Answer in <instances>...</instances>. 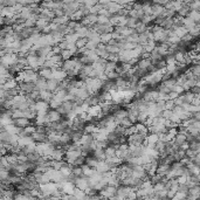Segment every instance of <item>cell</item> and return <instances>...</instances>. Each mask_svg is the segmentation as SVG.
I'll use <instances>...</instances> for the list:
<instances>
[{
    "label": "cell",
    "mask_w": 200,
    "mask_h": 200,
    "mask_svg": "<svg viewBox=\"0 0 200 200\" xmlns=\"http://www.w3.org/2000/svg\"><path fill=\"white\" fill-rule=\"evenodd\" d=\"M113 167H116V166L110 165L109 163H107V161L104 160V161H98L97 166L95 167V171H96L97 173L104 174V173H107V172H110V170H111Z\"/></svg>",
    "instance_id": "cell-1"
},
{
    "label": "cell",
    "mask_w": 200,
    "mask_h": 200,
    "mask_svg": "<svg viewBox=\"0 0 200 200\" xmlns=\"http://www.w3.org/2000/svg\"><path fill=\"white\" fill-rule=\"evenodd\" d=\"M79 61L76 57H73V59H70V60H67V61H63L62 63H61V69L63 70V72H70V70H73L75 66H76V63H77Z\"/></svg>",
    "instance_id": "cell-2"
},
{
    "label": "cell",
    "mask_w": 200,
    "mask_h": 200,
    "mask_svg": "<svg viewBox=\"0 0 200 200\" xmlns=\"http://www.w3.org/2000/svg\"><path fill=\"white\" fill-rule=\"evenodd\" d=\"M74 186L75 188H79L81 191H86L88 188V178L86 177H80V178H76V179L74 180Z\"/></svg>",
    "instance_id": "cell-3"
},
{
    "label": "cell",
    "mask_w": 200,
    "mask_h": 200,
    "mask_svg": "<svg viewBox=\"0 0 200 200\" xmlns=\"http://www.w3.org/2000/svg\"><path fill=\"white\" fill-rule=\"evenodd\" d=\"M38 75L41 79H45L46 81L53 79V69H49V68H40L38 70Z\"/></svg>",
    "instance_id": "cell-4"
},
{
    "label": "cell",
    "mask_w": 200,
    "mask_h": 200,
    "mask_svg": "<svg viewBox=\"0 0 200 200\" xmlns=\"http://www.w3.org/2000/svg\"><path fill=\"white\" fill-rule=\"evenodd\" d=\"M200 197V187L199 185L198 186H194L188 188L187 191V198L191 200H198Z\"/></svg>",
    "instance_id": "cell-5"
},
{
    "label": "cell",
    "mask_w": 200,
    "mask_h": 200,
    "mask_svg": "<svg viewBox=\"0 0 200 200\" xmlns=\"http://www.w3.org/2000/svg\"><path fill=\"white\" fill-rule=\"evenodd\" d=\"M59 86H60V82L56 80H54V79H50V80L47 81V87H46V90H48L49 93H55L57 89H59Z\"/></svg>",
    "instance_id": "cell-6"
},
{
    "label": "cell",
    "mask_w": 200,
    "mask_h": 200,
    "mask_svg": "<svg viewBox=\"0 0 200 200\" xmlns=\"http://www.w3.org/2000/svg\"><path fill=\"white\" fill-rule=\"evenodd\" d=\"M53 79L59 82H62L67 79V73L62 69H53Z\"/></svg>",
    "instance_id": "cell-7"
},
{
    "label": "cell",
    "mask_w": 200,
    "mask_h": 200,
    "mask_svg": "<svg viewBox=\"0 0 200 200\" xmlns=\"http://www.w3.org/2000/svg\"><path fill=\"white\" fill-rule=\"evenodd\" d=\"M187 135H188V133H187ZM187 135H185V133H177V136L174 137L173 143L176 144V145H178L179 149H180V146L184 144V143H186Z\"/></svg>",
    "instance_id": "cell-8"
},
{
    "label": "cell",
    "mask_w": 200,
    "mask_h": 200,
    "mask_svg": "<svg viewBox=\"0 0 200 200\" xmlns=\"http://www.w3.org/2000/svg\"><path fill=\"white\" fill-rule=\"evenodd\" d=\"M170 171V165L166 164H159L157 170H156V174H158L160 177H165L167 174V172Z\"/></svg>",
    "instance_id": "cell-9"
},
{
    "label": "cell",
    "mask_w": 200,
    "mask_h": 200,
    "mask_svg": "<svg viewBox=\"0 0 200 200\" xmlns=\"http://www.w3.org/2000/svg\"><path fill=\"white\" fill-rule=\"evenodd\" d=\"M34 84H35V90H38V91H42V90H46L47 81L45 80V79L38 77V80L34 82Z\"/></svg>",
    "instance_id": "cell-10"
},
{
    "label": "cell",
    "mask_w": 200,
    "mask_h": 200,
    "mask_svg": "<svg viewBox=\"0 0 200 200\" xmlns=\"http://www.w3.org/2000/svg\"><path fill=\"white\" fill-rule=\"evenodd\" d=\"M116 147L111 146V145H108L106 149H104V154H106V160L110 159V158H113L116 157Z\"/></svg>",
    "instance_id": "cell-11"
},
{
    "label": "cell",
    "mask_w": 200,
    "mask_h": 200,
    "mask_svg": "<svg viewBox=\"0 0 200 200\" xmlns=\"http://www.w3.org/2000/svg\"><path fill=\"white\" fill-rule=\"evenodd\" d=\"M151 65H152V62H151L150 59H146V60H142V59H139V61H138V63L136 65V67H137L138 69H142V70H146Z\"/></svg>",
    "instance_id": "cell-12"
},
{
    "label": "cell",
    "mask_w": 200,
    "mask_h": 200,
    "mask_svg": "<svg viewBox=\"0 0 200 200\" xmlns=\"http://www.w3.org/2000/svg\"><path fill=\"white\" fill-rule=\"evenodd\" d=\"M81 169H82V172H83V177H86V178H90V177H93L94 174L96 173L95 169L88 167L86 164H84V165H82V166H81Z\"/></svg>",
    "instance_id": "cell-13"
},
{
    "label": "cell",
    "mask_w": 200,
    "mask_h": 200,
    "mask_svg": "<svg viewBox=\"0 0 200 200\" xmlns=\"http://www.w3.org/2000/svg\"><path fill=\"white\" fill-rule=\"evenodd\" d=\"M190 12H191V9H190V7L187 6L186 4L184 2V5L180 7V9L177 12V14L179 15L180 18H187L188 17V14H190Z\"/></svg>",
    "instance_id": "cell-14"
},
{
    "label": "cell",
    "mask_w": 200,
    "mask_h": 200,
    "mask_svg": "<svg viewBox=\"0 0 200 200\" xmlns=\"http://www.w3.org/2000/svg\"><path fill=\"white\" fill-rule=\"evenodd\" d=\"M84 164H86L88 167L95 169V167L97 166V164H98V160L95 159L93 156H88V157H86V159H84Z\"/></svg>",
    "instance_id": "cell-15"
},
{
    "label": "cell",
    "mask_w": 200,
    "mask_h": 200,
    "mask_svg": "<svg viewBox=\"0 0 200 200\" xmlns=\"http://www.w3.org/2000/svg\"><path fill=\"white\" fill-rule=\"evenodd\" d=\"M54 94L53 93H49L48 90H42L40 91V101H43V102H46L48 103L49 101L53 98Z\"/></svg>",
    "instance_id": "cell-16"
},
{
    "label": "cell",
    "mask_w": 200,
    "mask_h": 200,
    "mask_svg": "<svg viewBox=\"0 0 200 200\" xmlns=\"http://www.w3.org/2000/svg\"><path fill=\"white\" fill-rule=\"evenodd\" d=\"M88 42V39L87 38H79L77 40L75 41V48L77 49V50H80V49H83V48H86V45H87Z\"/></svg>",
    "instance_id": "cell-17"
},
{
    "label": "cell",
    "mask_w": 200,
    "mask_h": 200,
    "mask_svg": "<svg viewBox=\"0 0 200 200\" xmlns=\"http://www.w3.org/2000/svg\"><path fill=\"white\" fill-rule=\"evenodd\" d=\"M69 21V18L66 17V15H62V17H57V18H54L52 22L55 24V25H67V22Z\"/></svg>",
    "instance_id": "cell-18"
},
{
    "label": "cell",
    "mask_w": 200,
    "mask_h": 200,
    "mask_svg": "<svg viewBox=\"0 0 200 200\" xmlns=\"http://www.w3.org/2000/svg\"><path fill=\"white\" fill-rule=\"evenodd\" d=\"M116 67H117V63H116V62L107 61V63H106V66H104V74L115 72V70H116Z\"/></svg>",
    "instance_id": "cell-19"
},
{
    "label": "cell",
    "mask_w": 200,
    "mask_h": 200,
    "mask_svg": "<svg viewBox=\"0 0 200 200\" xmlns=\"http://www.w3.org/2000/svg\"><path fill=\"white\" fill-rule=\"evenodd\" d=\"M60 56L62 61H67V60H70L74 57V54L72 53V50H68V49H65V50H61Z\"/></svg>",
    "instance_id": "cell-20"
},
{
    "label": "cell",
    "mask_w": 200,
    "mask_h": 200,
    "mask_svg": "<svg viewBox=\"0 0 200 200\" xmlns=\"http://www.w3.org/2000/svg\"><path fill=\"white\" fill-rule=\"evenodd\" d=\"M82 18H83V13H82V11H81V9H77V11H75V12L69 17V20H73V21L79 22Z\"/></svg>",
    "instance_id": "cell-21"
},
{
    "label": "cell",
    "mask_w": 200,
    "mask_h": 200,
    "mask_svg": "<svg viewBox=\"0 0 200 200\" xmlns=\"http://www.w3.org/2000/svg\"><path fill=\"white\" fill-rule=\"evenodd\" d=\"M138 24H139V20H138V19H135V18H128L125 27L130 28V29H135Z\"/></svg>",
    "instance_id": "cell-22"
},
{
    "label": "cell",
    "mask_w": 200,
    "mask_h": 200,
    "mask_svg": "<svg viewBox=\"0 0 200 200\" xmlns=\"http://www.w3.org/2000/svg\"><path fill=\"white\" fill-rule=\"evenodd\" d=\"M145 139H146L147 144H152V145H154V144L158 142V135H156V133H149L146 137H145Z\"/></svg>",
    "instance_id": "cell-23"
},
{
    "label": "cell",
    "mask_w": 200,
    "mask_h": 200,
    "mask_svg": "<svg viewBox=\"0 0 200 200\" xmlns=\"http://www.w3.org/2000/svg\"><path fill=\"white\" fill-rule=\"evenodd\" d=\"M188 18H191L197 25L200 24V12L199 11H191L190 14H188Z\"/></svg>",
    "instance_id": "cell-24"
},
{
    "label": "cell",
    "mask_w": 200,
    "mask_h": 200,
    "mask_svg": "<svg viewBox=\"0 0 200 200\" xmlns=\"http://www.w3.org/2000/svg\"><path fill=\"white\" fill-rule=\"evenodd\" d=\"M173 32H174V35H176V36H178L179 39H181L183 36H185V35L188 33V31H187V29H185L184 27L176 28V29H173Z\"/></svg>",
    "instance_id": "cell-25"
},
{
    "label": "cell",
    "mask_w": 200,
    "mask_h": 200,
    "mask_svg": "<svg viewBox=\"0 0 200 200\" xmlns=\"http://www.w3.org/2000/svg\"><path fill=\"white\" fill-rule=\"evenodd\" d=\"M72 176H74L75 178H80V177H83V172H82V169H81V166H74V167H72Z\"/></svg>",
    "instance_id": "cell-26"
},
{
    "label": "cell",
    "mask_w": 200,
    "mask_h": 200,
    "mask_svg": "<svg viewBox=\"0 0 200 200\" xmlns=\"http://www.w3.org/2000/svg\"><path fill=\"white\" fill-rule=\"evenodd\" d=\"M176 84H177V82H176V79H173V77H171V79H169L167 81H165V82H163V86L169 88L171 91H172V89H173V87Z\"/></svg>",
    "instance_id": "cell-27"
},
{
    "label": "cell",
    "mask_w": 200,
    "mask_h": 200,
    "mask_svg": "<svg viewBox=\"0 0 200 200\" xmlns=\"http://www.w3.org/2000/svg\"><path fill=\"white\" fill-rule=\"evenodd\" d=\"M106 50H107L108 54H118L120 52V49L117 47V45H116V46H108L107 45Z\"/></svg>",
    "instance_id": "cell-28"
},
{
    "label": "cell",
    "mask_w": 200,
    "mask_h": 200,
    "mask_svg": "<svg viewBox=\"0 0 200 200\" xmlns=\"http://www.w3.org/2000/svg\"><path fill=\"white\" fill-rule=\"evenodd\" d=\"M111 34H101L100 35V42L103 45H107L109 41L111 40Z\"/></svg>",
    "instance_id": "cell-29"
},
{
    "label": "cell",
    "mask_w": 200,
    "mask_h": 200,
    "mask_svg": "<svg viewBox=\"0 0 200 200\" xmlns=\"http://www.w3.org/2000/svg\"><path fill=\"white\" fill-rule=\"evenodd\" d=\"M199 31H200V24L199 25H195L192 29H190V31H188V34H191L193 38L197 39V38L199 36Z\"/></svg>",
    "instance_id": "cell-30"
},
{
    "label": "cell",
    "mask_w": 200,
    "mask_h": 200,
    "mask_svg": "<svg viewBox=\"0 0 200 200\" xmlns=\"http://www.w3.org/2000/svg\"><path fill=\"white\" fill-rule=\"evenodd\" d=\"M118 125H120V127L125 128V129H129V128L131 127V125H133L132 123L130 122V120H128V117H125V118H123L122 120H120L118 122Z\"/></svg>",
    "instance_id": "cell-31"
},
{
    "label": "cell",
    "mask_w": 200,
    "mask_h": 200,
    "mask_svg": "<svg viewBox=\"0 0 200 200\" xmlns=\"http://www.w3.org/2000/svg\"><path fill=\"white\" fill-rule=\"evenodd\" d=\"M72 195H74V197H75V198H76L77 200H82V198H83L86 194H84V192H83V191H81V190H79V188H75Z\"/></svg>",
    "instance_id": "cell-32"
},
{
    "label": "cell",
    "mask_w": 200,
    "mask_h": 200,
    "mask_svg": "<svg viewBox=\"0 0 200 200\" xmlns=\"http://www.w3.org/2000/svg\"><path fill=\"white\" fill-rule=\"evenodd\" d=\"M84 18L89 21V24H90L91 26L95 25V24H97V15H96V14H89V15L84 17Z\"/></svg>",
    "instance_id": "cell-33"
},
{
    "label": "cell",
    "mask_w": 200,
    "mask_h": 200,
    "mask_svg": "<svg viewBox=\"0 0 200 200\" xmlns=\"http://www.w3.org/2000/svg\"><path fill=\"white\" fill-rule=\"evenodd\" d=\"M97 45H98V43H96L95 41L88 40L87 45H86V49H87V50H95V49L97 48Z\"/></svg>",
    "instance_id": "cell-34"
},
{
    "label": "cell",
    "mask_w": 200,
    "mask_h": 200,
    "mask_svg": "<svg viewBox=\"0 0 200 200\" xmlns=\"http://www.w3.org/2000/svg\"><path fill=\"white\" fill-rule=\"evenodd\" d=\"M97 24L98 25H108L109 24V18L103 17V15H97Z\"/></svg>",
    "instance_id": "cell-35"
},
{
    "label": "cell",
    "mask_w": 200,
    "mask_h": 200,
    "mask_svg": "<svg viewBox=\"0 0 200 200\" xmlns=\"http://www.w3.org/2000/svg\"><path fill=\"white\" fill-rule=\"evenodd\" d=\"M172 110H164L163 113H161V115H160V117L161 118H164L165 120H169L170 118H171V116H172Z\"/></svg>",
    "instance_id": "cell-36"
},
{
    "label": "cell",
    "mask_w": 200,
    "mask_h": 200,
    "mask_svg": "<svg viewBox=\"0 0 200 200\" xmlns=\"http://www.w3.org/2000/svg\"><path fill=\"white\" fill-rule=\"evenodd\" d=\"M164 183H165V181H164ZM164 183H157V184L152 185L154 192H158V191H161V190H165V188H164Z\"/></svg>",
    "instance_id": "cell-37"
},
{
    "label": "cell",
    "mask_w": 200,
    "mask_h": 200,
    "mask_svg": "<svg viewBox=\"0 0 200 200\" xmlns=\"http://www.w3.org/2000/svg\"><path fill=\"white\" fill-rule=\"evenodd\" d=\"M84 159H86L84 157H82V156H80V157L77 158V159H76V160H75V161H74L73 167H74V166H82V165H84Z\"/></svg>",
    "instance_id": "cell-38"
},
{
    "label": "cell",
    "mask_w": 200,
    "mask_h": 200,
    "mask_svg": "<svg viewBox=\"0 0 200 200\" xmlns=\"http://www.w3.org/2000/svg\"><path fill=\"white\" fill-rule=\"evenodd\" d=\"M172 91H174L176 94H178V95H183V94L185 93L184 91V89H183V87L181 86H178V84H176L173 87V89H172Z\"/></svg>",
    "instance_id": "cell-39"
},
{
    "label": "cell",
    "mask_w": 200,
    "mask_h": 200,
    "mask_svg": "<svg viewBox=\"0 0 200 200\" xmlns=\"http://www.w3.org/2000/svg\"><path fill=\"white\" fill-rule=\"evenodd\" d=\"M186 180H187L186 176H180L178 178H176V181H177L178 185H184V184L186 183Z\"/></svg>",
    "instance_id": "cell-40"
},
{
    "label": "cell",
    "mask_w": 200,
    "mask_h": 200,
    "mask_svg": "<svg viewBox=\"0 0 200 200\" xmlns=\"http://www.w3.org/2000/svg\"><path fill=\"white\" fill-rule=\"evenodd\" d=\"M191 161L192 164L195 165V166H199L200 165V154H195L193 158H191Z\"/></svg>",
    "instance_id": "cell-41"
},
{
    "label": "cell",
    "mask_w": 200,
    "mask_h": 200,
    "mask_svg": "<svg viewBox=\"0 0 200 200\" xmlns=\"http://www.w3.org/2000/svg\"><path fill=\"white\" fill-rule=\"evenodd\" d=\"M187 191H188V187L184 184V185H178V190H177V192H181V193H187Z\"/></svg>",
    "instance_id": "cell-42"
},
{
    "label": "cell",
    "mask_w": 200,
    "mask_h": 200,
    "mask_svg": "<svg viewBox=\"0 0 200 200\" xmlns=\"http://www.w3.org/2000/svg\"><path fill=\"white\" fill-rule=\"evenodd\" d=\"M191 117H192L194 120H198V122H200V113H191Z\"/></svg>",
    "instance_id": "cell-43"
},
{
    "label": "cell",
    "mask_w": 200,
    "mask_h": 200,
    "mask_svg": "<svg viewBox=\"0 0 200 200\" xmlns=\"http://www.w3.org/2000/svg\"><path fill=\"white\" fill-rule=\"evenodd\" d=\"M192 127H193L194 129H199V130H200V122H198V120H195V122H193V124H192Z\"/></svg>",
    "instance_id": "cell-44"
},
{
    "label": "cell",
    "mask_w": 200,
    "mask_h": 200,
    "mask_svg": "<svg viewBox=\"0 0 200 200\" xmlns=\"http://www.w3.org/2000/svg\"><path fill=\"white\" fill-rule=\"evenodd\" d=\"M163 200H170V199H169V198H165V199H163Z\"/></svg>",
    "instance_id": "cell-45"
}]
</instances>
